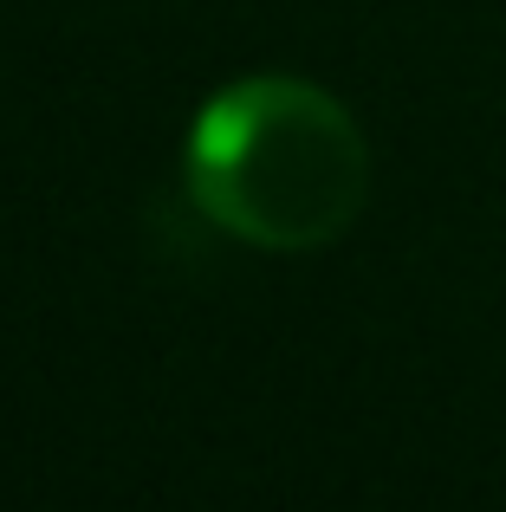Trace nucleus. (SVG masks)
Masks as SVG:
<instances>
[{
    "label": "nucleus",
    "instance_id": "f257e3e1",
    "mask_svg": "<svg viewBox=\"0 0 506 512\" xmlns=\"http://www.w3.org/2000/svg\"><path fill=\"white\" fill-rule=\"evenodd\" d=\"M195 208L266 253L331 247L357 221L370 150L338 98L312 78H241L189 137Z\"/></svg>",
    "mask_w": 506,
    "mask_h": 512
}]
</instances>
